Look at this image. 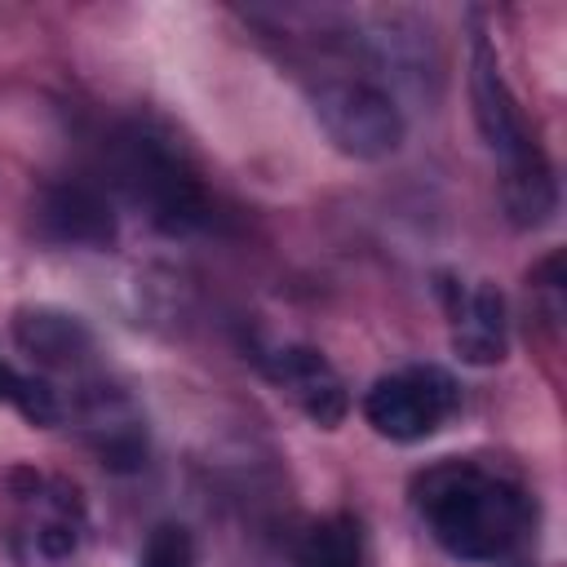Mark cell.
I'll return each mask as SVG.
<instances>
[{"instance_id": "6da1fadb", "label": "cell", "mask_w": 567, "mask_h": 567, "mask_svg": "<svg viewBox=\"0 0 567 567\" xmlns=\"http://www.w3.org/2000/svg\"><path fill=\"white\" fill-rule=\"evenodd\" d=\"M412 501L430 536L465 563H496L527 532L523 492L509 478L470 461L430 465L412 483Z\"/></svg>"}, {"instance_id": "7a4b0ae2", "label": "cell", "mask_w": 567, "mask_h": 567, "mask_svg": "<svg viewBox=\"0 0 567 567\" xmlns=\"http://www.w3.org/2000/svg\"><path fill=\"white\" fill-rule=\"evenodd\" d=\"M470 102H474V120L478 133L487 142V151L505 164V213L514 226H545L558 208V190H554V173L540 155V146L527 133V120L501 75L496 49L483 31H474L470 40Z\"/></svg>"}, {"instance_id": "3957f363", "label": "cell", "mask_w": 567, "mask_h": 567, "mask_svg": "<svg viewBox=\"0 0 567 567\" xmlns=\"http://www.w3.org/2000/svg\"><path fill=\"white\" fill-rule=\"evenodd\" d=\"M120 190L168 235H186L208 221V190L182 146L146 124H128L111 146Z\"/></svg>"}, {"instance_id": "277c9868", "label": "cell", "mask_w": 567, "mask_h": 567, "mask_svg": "<svg viewBox=\"0 0 567 567\" xmlns=\"http://www.w3.org/2000/svg\"><path fill=\"white\" fill-rule=\"evenodd\" d=\"M315 120L350 159H385L403 146V111L394 97L359 75H332L315 89Z\"/></svg>"}, {"instance_id": "5b68a950", "label": "cell", "mask_w": 567, "mask_h": 567, "mask_svg": "<svg viewBox=\"0 0 567 567\" xmlns=\"http://www.w3.org/2000/svg\"><path fill=\"white\" fill-rule=\"evenodd\" d=\"M456 403H461V390L443 368L412 363L372 381V390L363 394V416L381 439L416 443V439H430L456 412Z\"/></svg>"}, {"instance_id": "8992f818", "label": "cell", "mask_w": 567, "mask_h": 567, "mask_svg": "<svg viewBox=\"0 0 567 567\" xmlns=\"http://www.w3.org/2000/svg\"><path fill=\"white\" fill-rule=\"evenodd\" d=\"M447 328H452L456 359H465L474 368L501 363L509 350V319H505L501 288L487 279L447 284Z\"/></svg>"}, {"instance_id": "52a82bcc", "label": "cell", "mask_w": 567, "mask_h": 567, "mask_svg": "<svg viewBox=\"0 0 567 567\" xmlns=\"http://www.w3.org/2000/svg\"><path fill=\"white\" fill-rule=\"evenodd\" d=\"M266 377L279 385V394H288L323 430L341 425L346 412H350V394H346L337 368L319 350H310V346H284V350H275L266 359Z\"/></svg>"}, {"instance_id": "ba28073f", "label": "cell", "mask_w": 567, "mask_h": 567, "mask_svg": "<svg viewBox=\"0 0 567 567\" xmlns=\"http://www.w3.org/2000/svg\"><path fill=\"white\" fill-rule=\"evenodd\" d=\"M35 226L49 244H75V248H106L115 244V213L111 199L93 186L66 182L49 186L35 204Z\"/></svg>"}, {"instance_id": "9c48e42d", "label": "cell", "mask_w": 567, "mask_h": 567, "mask_svg": "<svg viewBox=\"0 0 567 567\" xmlns=\"http://www.w3.org/2000/svg\"><path fill=\"white\" fill-rule=\"evenodd\" d=\"M13 332H18V346H22L31 359H40V363H62V368H71V363L89 350L84 323H80L75 315H58V310H22L18 323H13Z\"/></svg>"}, {"instance_id": "30bf717a", "label": "cell", "mask_w": 567, "mask_h": 567, "mask_svg": "<svg viewBox=\"0 0 567 567\" xmlns=\"http://www.w3.org/2000/svg\"><path fill=\"white\" fill-rule=\"evenodd\" d=\"M297 567H368L359 523L346 514L319 518L297 545Z\"/></svg>"}, {"instance_id": "8fae6325", "label": "cell", "mask_w": 567, "mask_h": 567, "mask_svg": "<svg viewBox=\"0 0 567 567\" xmlns=\"http://www.w3.org/2000/svg\"><path fill=\"white\" fill-rule=\"evenodd\" d=\"M80 505H75V492L58 487L53 496H35V554L40 558H71L75 545H80Z\"/></svg>"}, {"instance_id": "7c38bea8", "label": "cell", "mask_w": 567, "mask_h": 567, "mask_svg": "<svg viewBox=\"0 0 567 567\" xmlns=\"http://www.w3.org/2000/svg\"><path fill=\"white\" fill-rule=\"evenodd\" d=\"M137 567H199L195 536L182 523H155L146 545H142V563Z\"/></svg>"}, {"instance_id": "4fadbf2b", "label": "cell", "mask_w": 567, "mask_h": 567, "mask_svg": "<svg viewBox=\"0 0 567 567\" xmlns=\"http://www.w3.org/2000/svg\"><path fill=\"white\" fill-rule=\"evenodd\" d=\"M13 385H18V372L0 359V403H9V399H13Z\"/></svg>"}]
</instances>
